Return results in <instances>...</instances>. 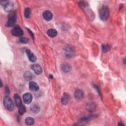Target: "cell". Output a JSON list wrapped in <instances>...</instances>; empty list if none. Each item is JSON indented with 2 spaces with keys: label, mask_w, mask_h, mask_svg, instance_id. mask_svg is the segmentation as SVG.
<instances>
[{
  "label": "cell",
  "mask_w": 126,
  "mask_h": 126,
  "mask_svg": "<svg viewBox=\"0 0 126 126\" xmlns=\"http://www.w3.org/2000/svg\"><path fill=\"white\" fill-rule=\"evenodd\" d=\"M109 15V8L106 5H103L99 11V16L102 21H106L108 19Z\"/></svg>",
  "instance_id": "obj_1"
},
{
  "label": "cell",
  "mask_w": 126,
  "mask_h": 126,
  "mask_svg": "<svg viewBox=\"0 0 126 126\" xmlns=\"http://www.w3.org/2000/svg\"><path fill=\"white\" fill-rule=\"evenodd\" d=\"M3 105L4 107L8 111H12L14 109V105L10 97L7 95L3 99Z\"/></svg>",
  "instance_id": "obj_2"
},
{
  "label": "cell",
  "mask_w": 126,
  "mask_h": 126,
  "mask_svg": "<svg viewBox=\"0 0 126 126\" xmlns=\"http://www.w3.org/2000/svg\"><path fill=\"white\" fill-rule=\"evenodd\" d=\"M63 53L66 58L68 59L72 58L75 55V50L72 46L67 45L63 49Z\"/></svg>",
  "instance_id": "obj_3"
},
{
  "label": "cell",
  "mask_w": 126,
  "mask_h": 126,
  "mask_svg": "<svg viewBox=\"0 0 126 126\" xmlns=\"http://www.w3.org/2000/svg\"><path fill=\"white\" fill-rule=\"evenodd\" d=\"M16 22V13L14 11L11 12L8 16V20L6 23V26L9 27H13L15 25Z\"/></svg>",
  "instance_id": "obj_4"
},
{
  "label": "cell",
  "mask_w": 126,
  "mask_h": 126,
  "mask_svg": "<svg viewBox=\"0 0 126 126\" xmlns=\"http://www.w3.org/2000/svg\"><path fill=\"white\" fill-rule=\"evenodd\" d=\"M0 3L3 6L4 9L6 12H10L12 11L13 8V3L10 1H0Z\"/></svg>",
  "instance_id": "obj_5"
},
{
  "label": "cell",
  "mask_w": 126,
  "mask_h": 126,
  "mask_svg": "<svg viewBox=\"0 0 126 126\" xmlns=\"http://www.w3.org/2000/svg\"><path fill=\"white\" fill-rule=\"evenodd\" d=\"M11 34L16 36H22L23 34V30L19 27H14L11 32Z\"/></svg>",
  "instance_id": "obj_6"
},
{
  "label": "cell",
  "mask_w": 126,
  "mask_h": 126,
  "mask_svg": "<svg viewBox=\"0 0 126 126\" xmlns=\"http://www.w3.org/2000/svg\"><path fill=\"white\" fill-rule=\"evenodd\" d=\"M23 99L25 103L27 104H30L32 99V95L29 93L25 94L23 96Z\"/></svg>",
  "instance_id": "obj_7"
},
{
  "label": "cell",
  "mask_w": 126,
  "mask_h": 126,
  "mask_svg": "<svg viewBox=\"0 0 126 126\" xmlns=\"http://www.w3.org/2000/svg\"><path fill=\"white\" fill-rule=\"evenodd\" d=\"M97 107V105L95 102H89L86 105V108L87 110L89 112H92L94 111Z\"/></svg>",
  "instance_id": "obj_8"
},
{
  "label": "cell",
  "mask_w": 126,
  "mask_h": 126,
  "mask_svg": "<svg viewBox=\"0 0 126 126\" xmlns=\"http://www.w3.org/2000/svg\"><path fill=\"white\" fill-rule=\"evenodd\" d=\"M26 52L30 61L31 62H35L36 61V57L30 50H26Z\"/></svg>",
  "instance_id": "obj_9"
},
{
  "label": "cell",
  "mask_w": 126,
  "mask_h": 126,
  "mask_svg": "<svg viewBox=\"0 0 126 126\" xmlns=\"http://www.w3.org/2000/svg\"><path fill=\"white\" fill-rule=\"evenodd\" d=\"M31 68L34 71L35 74L39 75L42 72V69L40 65L38 64H33L31 65Z\"/></svg>",
  "instance_id": "obj_10"
},
{
  "label": "cell",
  "mask_w": 126,
  "mask_h": 126,
  "mask_svg": "<svg viewBox=\"0 0 126 126\" xmlns=\"http://www.w3.org/2000/svg\"><path fill=\"white\" fill-rule=\"evenodd\" d=\"M42 16L46 21H50L53 18V14L49 10H45L43 12Z\"/></svg>",
  "instance_id": "obj_11"
},
{
  "label": "cell",
  "mask_w": 126,
  "mask_h": 126,
  "mask_svg": "<svg viewBox=\"0 0 126 126\" xmlns=\"http://www.w3.org/2000/svg\"><path fill=\"white\" fill-rule=\"evenodd\" d=\"M70 97L68 94L66 93H63L61 99L62 103L63 105H66L68 103L70 100Z\"/></svg>",
  "instance_id": "obj_12"
},
{
  "label": "cell",
  "mask_w": 126,
  "mask_h": 126,
  "mask_svg": "<svg viewBox=\"0 0 126 126\" xmlns=\"http://www.w3.org/2000/svg\"><path fill=\"white\" fill-rule=\"evenodd\" d=\"M29 89L32 91L36 92L39 90V88L36 82L34 81H31L29 83Z\"/></svg>",
  "instance_id": "obj_13"
},
{
  "label": "cell",
  "mask_w": 126,
  "mask_h": 126,
  "mask_svg": "<svg viewBox=\"0 0 126 126\" xmlns=\"http://www.w3.org/2000/svg\"><path fill=\"white\" fill-rule=\"evenodd\" d=\"M14 101H15L16 105L17 106V107L18 108H19L23 105L22 103L21 99L19 95L17 94H14Z\"/></svg>",
  "instance_id": "obj_14"
},
{
  "label": "cell",
  "mask_w": 126,
  "mask_h": 126,
  "mask_svg": "<svg viewBox=\"0 0 126 126\" xmlns=\"http://www.w3.org/2000/svg\"><path fill=\"white\" fill-rule=\"evenodd\" d=\"M74 96L77 99H81L84 97V93L81 90H77L74 93Z\"/></svg>",
  "instance_id": "obj_15"
},
{
  "label": "cell",
  "mask_w": 126,
  "mask_h": 126,
  "mask_svg": "<svg viewBox=\"0 0 126 126\" xmlns=\"http://www.w3.org/2000/svg\"><path fill=\"white\" fill-rule=\"evenodd\" d=\"M30 109H31V111L33 113L37 114L40 111V107L38 104H33L31 105V106L30 107Z\"/></svg>",
  "instance_id": "obj_16"
},
{
  "label": "cell",
  "mask_w": 126,
  "mask_h": 126,
  "mask_svg": "<svg viewBox=\"0 0 126 126\" xmlns=\"http://www.w3.org/2000/svg\"><path fill=\"white\" fill-rule=\"evenodd\" d=\"M24 78L26 81H30L32 79L33 75L32 72H31L30 71H26L24 73Z\"/></svg>",
  "instance_id": "obj_17"
},
{
  "label": "cell",
  "mask_w": 126,
  "mask_h": 126,
  "mask_svg": "<svg viewBox=\"0 0 126 126\" xmlns=\"http://www.w3.org/2000/svg\"><path fill=\"white\" fill-rule=\"evenodd\" d=\"M71 66L69 64L65 63L64 64H63L62 66H61V69L64 72H68L70 71L71 70Z\"/></svg>",
  "instance_id": "obj_18"
},
{
  "label": "cell",
  "mask_w": 126,
  "mask_h": 126,
  "mask_svg": "<svg viewBox=\"0 0 126 126\" xmlns=\"http://www.w3.org/2000/svg\"><path fill=\"white\" fill-rule=\"evenodd\" d=\"M47 33L48 35L50 37H54L56 36L58 34L57 31L53 29H51L48 30Z\"/></svg>",
  "instance_id": "obj_19"
},
{
  "label": "cell",
  "mask_w": 126,
  "mask_h": 126,
  "mask_svg": "<svg viewBox=\"0 0 126 126\" xmlns=\"http://www.w3.org/2000/svg\"><path fill=\"white\" fill-rule=\"evenodd\" d=\"M25 123L27 125L31 126V125H32L34 124V120L33 118L31 117H27V118H26V119L25 120Z\"/></svg>",
  "instance_id": "obj_20"
},
{
  "label": "cell",
  "mask_w": 126,
  "mask_h": 126,
  "mask_svg": "<svg viewBox=\"0 0 126 126\" xmlns=\"http://www.w3.org/2000/svg\"><path fill=\"white\" fill-rule=\"evenodd\" d=\"M31 10L30 8L29 7H27L25 9L24 11V16L26 18H29L31 15Z\"/></svg>",
  "instance_id": "obj_21"
},
{
  "label": "cell",
  "mask_w": 126,
  "mask_h": 126,
  "mask_svg": "<svg viewBox=\"0 0 126 126\" xmlns=\"http://www.w3.org/2000/svg\"><path fill=\"white\" fill-rule=\"evenodd\" d=\"M110 46L108 44H102L101 45L102 51L103 53H106L110 49Z\"/></svg>",
  "instance_id": "obj_22"
},
{
  "label": "cell",
  "mask_w": 126,
  "mask_h": 126,
  "mask_svg": "<svg viewBox=\"0 0 126 126\" xmlns=\"http://www.w3.org/2000/svg\"><path fill=\"white\" fill-rule=\"evenodd\" d=\"M18 112H19V114L21 115H23L26 111V109L25 108V107L23 105H22L21 107L18 108Z\"/></svg>",
  "instance_id": "obj_23"
},
{
  "label": "cell",
  "mask_w": 126,
  "mask_h": 126,
  "mask_svg": "<svg viewBox=\"0 0 126 126\" xmlns=\"http://www.w3.org/2000/svg\"><path fill=\"white\" fill-rule=\"evenodd\" d=\"M19 41L22 43L26 44L29 41V39L26 37H21L19 39Z\"/></svg>",
  "instance_id": "obj_24"
},
{
  "label": "cell",
  "mask_w": 126,
  "mask_h": 126,
  "mask_svg": "<svg viewBox=\"0 0 126 126\" xmlns=\"http://www.w3.org/2000/svg\"><path fill=\"white\" fill-rule=\"evenodd\" d=\"M28 30L29 31V32L31 33V36H32V37H33V38L34 37V36H33V33L29 30V29H28Z\"/></svg>",
  "instance_id": "obj_25"
},
{
  "label": "cell",
  "mask_w": 126,
  "mask_h": 126,
  "mask_svg": "<svg viewBox=\"0 0 126 126\" xmlns=\"http://www.w3.org/2000/svg\"><path fill=\"white\" fill-rule=\"evenodd\" d=\"M118 125H119V126H125V125L122 122H120L119 123H118Z\"/></svg>",
  "instance_id": "obj_26"
},
{
  "label": "cell",
  "mask_w": 126,
  "mask_h": 126,
  "mask_svg": "<svg viewBox=\"0 0 126 126\" xmlns=\"http://www.w3.org/2000/svg\"><path fill=\"white\" fill-rule=\"evenodd\" d=\"M50 78H53V75H52V74H50Z\"/></svg>",
  "instance_id": "obj_27"
},
{
  "label": "cell",
  "mask_w": 126,
  "mask_h": 126,
  "mask_svg": "<svg viewBox=\"0 0 126 126\" xmlns=\"http://www.w3.org/2000/svg\"><path fill=\"white\" fill-rule=\"evenodd\" d=\"M0 84H1V85H0V87H1L2 86V81L1 80V82H0Z\"/></svg>",
  "instance_id": "obj_28"
}]
</instances>
